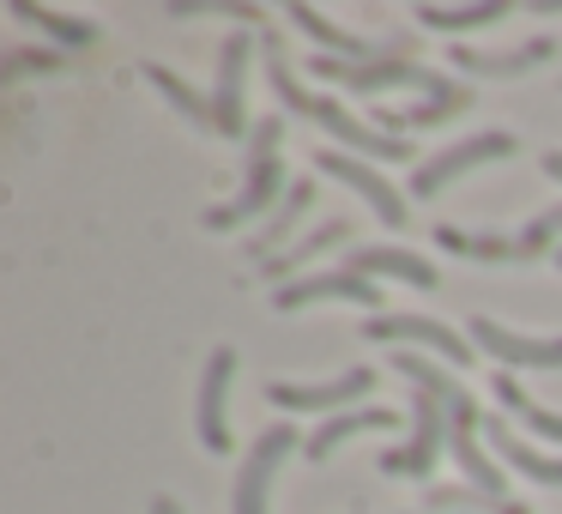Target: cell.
<instances>
[{
  "label": "cell",
  "instance_id": "44dd1931",
  "mask_svg": "<svg viewBox=\"0 0 562 514\" xmlns=\"http://www.w3.org/2000/svg\"><path fill=\"white\" fill-rule=\"evenodd\" d=\"M472 110V91L465 86H441V91H429V98H417L412 110H381V127H441L448 115H465Z\"/></svg>",
  "mask_w": 562,
  "mask_h": 514
},
{
  "label": "cell",
  "instance_id": "4dcf8cb0",
  "mask_svg": "<svg viewBox=\"0 0 562 514\" xmlns=\"http://www.w3.org/2000/svg\"><path fill=\"white\" fill-rule=\"evenodd\" d=\"M496 514H532V509H526V502H502Z\"/></svg>",
  "mask_w": 562,
  "mask_h": 514
},
{
  "label": "cell",
  "instance_id": "ac0fdd59",
  "mask_svg": "<svg viewBox=\"0 0 562 514\" xmlns=\"http://www.w3.org/2000/svg\"><path fill=\"white\" fill-rule=\"evenodd\" d=\"M484 442L496 448V460H502V466L526 472L532 484H562V460H557V454H538L532 442H520V436H514V424H508V417L484 412Z\"/></svg>",
  "mask_w": 562,
  "mask_h": 514
},
{
  "label": "cell",
  "instance_id": "f1b7e54d",
  "mask_svg": "<svg viewBox=\"0 0 562 514\" xmlns=\"http://www.w3.org/2000/svg\"><path fill=\"white\" fill-rule=\"evenodd\" d=\"M538 170H544L550 182H562V152H544V158H538Z\"/></svg>",
  "mask_w": 562,
  "mask_h": 514
},
{
  "label": "cell",
  "instance_id": "d4e9b609",
  "mask_svg": "<svg viewBox=\"0 0 562 514\" xmlns=\"http://www.w3.org/2000/svg\"><path fill=\"white\" fill-rule=\"evenodd\" d=\"M436 231V243H448L453 255H472V260H526L520 255V236H465L453 231V224H429Z\"/></svg>",
  "mask_w": 562,
  "mask_h": 514
},
{
  "label": "cell",
  "instance_id": "484cf974",
  "mask_svg": "<svg viewBox=\"0 0 562 514\" xmlns=\"http://www.w3.org/2000/svg\"><path fill=\"white\" fill-rule=\"evenodd\" d=\"M484 490L477 484H429L424 490V514H460V509H484Z\"/></svg>",
  "mask_w": 562,
  "mask_h": 514
},
{
  "label": "cell",
  "instance_id": "3957f363",
  "mask_svg": "<svg viewBox=\"0 0 562 514\" xmlns=\"http://www.w3.org/2000/svg\"><path fill=\"white\" fill-rule=\"evenodd\" d=\"M520 152V139L508 134V127H484V134H465L453 139L448 152H436V158H424L412 170V182H405V200H436L441 188H453L465 170H477V164H496V158H514Z\"/></svg>",
  "mask_w": 562,
  "mask_h": 514
},
{
  "label": "cell",
  "instance_id": "52a82bcc",
  "mask_svg": "<svg viewBox=\"0 0 562 514\" xmlns=\"http://www.w3.org/2000/svg\"><path fill=\"white\" fill-rule=\"evenodd\" d=\"M315 170H321V176H339V182L351 188V194L363 200V206L375 212L381 224H387V231H400V224H405V194H400V188H393L369 158L339 152V146H321V152H315Z\"/></svg>",
  "mask_w": 562,
  "mask_h": 514
},
{
  "label": "cell",
  "instance_id": "f546056e",
  "mask_svg": "<svg viewBox=\"0 0 562 514\" xmlns=\"http://www.w3.org/2000/svg\"><path fill=\"white\" fill-rule=\"evenodd\" d=\"M151 514H182V502H176V496H151Z\"/></svg>",
  "mask_w": 562,
  "mask_h": 514
},
{
  "label": "cell",
  "instance_id": "cb8c5ba5",
  "mask_svg": "<svg viewBox=\"0 0 562 514\" xmlns=\"http://www.w3.org/2000/svg\"><path fill=\"white\" fill-rule=\"evenodd\" d=\"M508 0H472V7H417L424 31H477V25H502Z\"/></svg>",
  "mask_w": 562,
  "mask_h": 514
},
{
  "label": "cell",
  "instance_id": "d6986e66",
  "mask_svg": "<svg viewBox=\"0 0 562 514\" xmlns=\"http://www.w3.org/2000/svg\"><path fill=\"white\" fill-rule=\"evenodd\" d=\"M400 424V412H387V405H357V412H333V417H321L315 424V436L303 442V454L308 460H327L339 442H351V436H363V429H393Z\"/></svg>",
  "mask_w": 562,
  "mask_h": 514
},
{
  "label": "cell",
  "instance_id": "1f68e13d",
  "mask_svg": "<svg viewBox=\"0 0 562 514\" xmlns=\"http://www.w3.org/2000/svg\"><path fill=\"white\" fill-rule=\"evenodd\" d=\"M557 267H562V248H557Z\"/></svg>",
  "mask_w": 562,
  "mask_h": 514
},
{
  "label": "cell",
  "instance_id": "e0dca14e",
  "mask_svg": "<svg viewBox=\"0 0 562 514\" xmlns=\"http://www.w3.org/2000/svg\"><path fill=\"white\" fill-rule=\"evenodd\" d=\"M351 272H363V279H400V284H412V291H436L441 284V272L429 267L424 255H412V248H393V243H363V248H351V260H345Z\"/></svg>",
  "mask_w": 562,
  "mask_h": 514
},
{
  "label": "cell",
  "instance_id": "8992f818",
  "mask_svg": "<svg viewBox=\"0 0 562 514\" xmlns=\"http://www.w3.org/2000/svg\"><path fill=\"white\" fill-rule=\"evenodd\" d=\"M303 448L296 442L291 424H272L255 436V448H248L243 472H236V496H231V514H267V496H272V478H279V466L291 460V454Z\"/></svg>",
  "mask_w": 562,
  "mask_h": 514
},
{
  "label": "cell",
  "instance_id": "7402d4cb",
  "mask_svg": "<svg viewBox=\"0 0 562 514\" xmlns=\"http://www.w3.org/2000/svg\"><path fill=\"white\" fill-rule=\"evenodd\" d=\"M13 19H19V25H37L43 37L61 43V49H91V43H98V25H91V19L61 13V7H31V0H19Z\"/></svg>",
  "mask_w": 562,
  "mask_h": 514
},
{
  "label": "cell",
  "instance_id": "7a4b0ae2",
  "mask_svg": "<svg viewBox=\"0 0 562 514\" xmlns=\"http://www.w3.org/2000/svg\"><path fill=\"white\" fill-rule=\"evenodd\" d=\"M279 146H284V122L279 115H267V122H255V134H248V182L236 188V200H224V206L206 212V231L224 236L236 231V224L260 219V212H272L284 200V164H279Z\"/></svg>",
  "mask_w": 562,
  "mask_h": 514
},
{
  "label": "cell",
  "instance_id": "9c48e42d",
  "mask_svg": "<svg viewBox=\"0 0 562 514\" xmlns=\"http://www.w3.org/2000/svg\"><path fill=\"white\" fill-rule=\"evenodd\" d=\"M436 454H448V412H441V400H429V393H412V442H405V448H387L375 466L393 478H429L436 472Z\"/></svg>",
  "mask_w": 562,
  "mask_h": 514
},
{
  "label": "cell",
  "instance_id": "9a60e30c",
  "mask_svg": "<svg viewBox=\"0 0 562 514\" xmlns=\"http://www.w3.org/2000/svg\"><path fill=\"white\" fill-rule=\"evenodd\" d=\"M351 243V219H327V224H315V231H303L284 255H272L267 267H260V279H272V291H284V284H296V279H308V267H315L327 248H345Z\"/></svg>",
  "mask_w": 562,
  "mask_h": 514
},
{
  "label": "cell",
  "instance_id": "ffe728a7",
  "mask_svg": "<svg viewBox=\"0 0 562 514\" xmlns=\"http://www.w3.org/2000/svg\"><path fill=\"white\" fill-rule=\"evenodd\" d=\"M490 393H496V405H502V412H514L526 429H532V436H544V442H562V412H550V405H538L532 393H526L520 381H514V369H496V376H490Z\"/></svg>",
  "mask_w": 562,
  "mask_h": 514
},
{
  "label": "cell",
  "instance_id": "6da1fadb",
  "mask_svg": "<svg viewBox=\"0 0 562 514\" xmlns=\"http://www.w3.org/2000/svg\"><path fill=\"white\" fill-rule=\"evenodd\" d=\"M393 369H400L405 381H412L417 393H429V400H441V412H448V460L460 466L465 484H477L490 502H502V490H508V478H502V466L490 460L484 448H477V436H484V412H477V400L460 388L453 376H441L436 364H429L424 351H393L387 357Z\"/></svg>",
  "mask_w": 562,
  "mask_h": 514
},
{
  "label": "cell",
  "instance_id": "2e32d148",
  "mask_svg": "<svg viewBox=\"0 0 562 514\" xmlns=\"http://www.w3.org/2000/svg\"><path fill=\"white\" fill-rule=\"evenodd\" d=\"M308 206H315V182H308V176H296V182L284 188V200L267 212V231H260L255 243H248V255H255L260 267H267L272 255H284V248H291L296 236H303V219H308Z\"/></svg>",
  "mask_w": 562,
  "mask_h": 514
},
{
  "label": "cell",
  "instance_id": "7c38bea8",
  "mask_svg": "<svg viewBox=\"0 0 562 514\" xmlns=\"http://www.w3.org/2000/svg\"><path fill=\"white\" fill-rule=\"evenodd\" d=\"M231 376H236V351L218 345L200 369V393H194V429L206 442V454H231V424H224V400H231Z\"/></svg>",
  "mask_w": 562,
  "mask_h": 514
},
{
  "label": "cell",
  "instance_id": "5bb4252c",
  "mask_svg": "<svg viewBox=\"0 0 562 514\" xmlns=\"http://www.w3.org/2000/svg\"><path fill=\"white\" fill-rule=\"evenodd\" d=\"M550 55H557V37H526V43H514V49H448V62L460 67V74H472V79H526L532 67H544Z\"/></svg>",
  "mask_w": 562,
  "mask_h": 514
},
{
  "label": "cell",
  "instance_id": "603a6c76",
  "mask_svg": "<svg viewBox=\"0 0 562 514\" xmlns=\"http://www.w3.org/2000/svg\"><path fill=\"white\" fill-rule=\"evenodd\" d=\"M146 79H151V86H158L164 98H170L176 110H182L188 122H194V127H206V134H218V110H212V98H206V91H194L182 74H170V67H158V62L146 67Z\"/></svg>",
  "mask_w": 562,
  "mask_h": 514
},
{
  "label": "cell",
  "instance_id": "5b68a950",
  "mask_svg": "<svg viewBox=\"0 0 562 514\" xmlns=\"http://www.w3.org/2000/svg\"><path fill=\"white\" fill-rule=\"evenodd\" d=\"M363 333L375 345H393V351H436L448 369H472L477 345L465 333H453L448 321H429V315H375L363 321Z\"/></svg>",
  "mask_w": 562,
  "mask_h": 514
},
{
  "label": "cell",
  "instance_id": "277c9868",
  "mask_svg": "<svg viewBox=\"0 0 562 514\" xmlns=\"http://www.w3.org/2000/svg\"><path fill=\"white\" fill-rule=\"evenodd\" d=\"M308 74L339 91H357V98H381V91H417V98H429V91L448 86V79H436L417 62H333V55H315Z\"/></svg>",
  "mask_w": 562,
  "mask_h": 514
},
{
  "label": "cell",
  "instance_id": "4316f807",
  "mask_svg": "<svg viewBox=\"0 0 562 514\" xmlns=\"http://www.w3.org/2000/svg\"><path fill=\"white\" fill-rule=\"evenodd\" d=\"M557 236H562V206H550V212H538V219L520 231V255L526 260L550 255V248H557Z\"/></svg>",
  "mask_w": 562,
  "mask_h": 514
},
{
  "label": "cell",
  "instance_id": "8fae6325",
  "mask_svg": "<svg viewBox=\"0 0 562 514\" xmlns=\"http://www.w3.org/2000/svg\"><path fill=\"white\" fill-rule=\"evenodd\" d=\"M375 388V369H339L327 381H267V400L279 412H345Z\"/></svg>",
  "mask_w": 562,
  "mask_h": 514
},
{
  "label": "cell",
  "instance_id": "ba28073f",
  "mask_svg": "<svg viewBox=\"0 0 562 514\" xmlns=\"http://www.w3.org/2000/svg\"><path fill=\"white\" fill-rule=\"evenodd\" d=\"M248 49H255V31H231L218 49V86H212V110H218V139H248Z\"/></svg>",
  "mask_w": 562,
  "mask_h": 514
},
{
  "label": "cell",
  "instance_id": "30bf717a",
  "mask_svg": "<svg viewBox=\"0 0 562 514\" xmlns=\"http://www.w3.org/2000/svg\"><path fill=\"white\" fill-rule=\"evenodd\" d=\"M465 339L477 351H490L502 369H562V333L557 339H538V333H514L490 315H472L465 321Z\"/></svg>",
  "mask_w": 562,
  "mask_h": 514
},
{
  "label": "cell",
  "instance_id": "4fadbf2b",
  "mask_svg": "<svg viewBox=\"0 0 562 514\" xmlns=\"http://www.w3.org/2000/svg\"><path fill=\"white\" fill-rule=\"evenodd\" d=\"M272 303H279V309H308V303H357V309H375L381 291H375V279H363V272H351V267H327V272H308V279L272 291Z\"/></svg>",
  "mask_w": 562,
  "mask_h": 514
},
{
  "label": "cell",
  "instance_id": "83f0119b",
  "mask_svg": "<svg viewBox=\"0 0 562 514\" xmlns=\"http://www.w3.org/2000/svg\"><path fill=\"white\" fill-rule=\"evenodd\" d=\"M31 67H61V55H55V49H19V55H7V79L31 74Z\"/></svg>",
  "mask_w": 562,
  "mask_h": 514
}]
</instances>
